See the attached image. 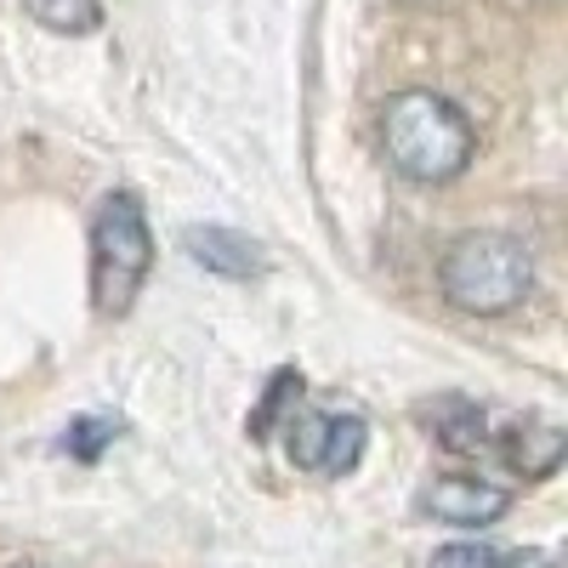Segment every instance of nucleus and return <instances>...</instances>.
<instances>
[{
	"label": "nucleus",
	"mask_w": 568,
	"mask_h": 568,
	"mask_svg": "<svg viewBox=\"0 0 568 568\" xmlns=\"http://www.w3.org/2000/svg\"><path fill=\"white\" fill-rule=\"evenodd\" d=\"M12 568H34V562H12Z\"/></svg>",
	"instance_id": "4468645a"
},
{
	"label": "nucleus",
	"mask_w": 568,
	"mask_h": 568,
	"mask_svg": "<svg viewBox=\"0 0 568 568\" xmlns=\"http://www.w3.org/2000/svg\"><path fill=\"white\" fill-rule=\"evenodd\" d=\"M382 149L409 182H449L471 160V125L449 98L433 91H398L382 109Z\"/></svg>",
	"instance_id": "f257e3e1"
},
{
	"label": "nucleus",
	"mask_w": 568,
	"mask_h": 568,
	"mask_svg": "<svg viewBox=\"0 0 568 568\" xmlns=\"http://www.w3.org/2000/svg\"><path fill=\"white\" fill-rule=\"evenodd\" d=\"M409 7H426V0H409Z\"/></svg>",
	"instance_id": "2eb2a0df"
},
{
	"label": "nucleus",
	"mask_w": 568,
	"mask_h": 568,
	"mask_svg": "<svg viewBox=\"0 0 568 568\" xmlns=\"http://www.w3.org/2000/svg\"><path fill=\"white\" fill-rule=\"evenodd\" d=\"M562 433L551 420H529V426H511L506 433V466L524 471V478H551L562 466Z\"/></svg>",
	"instance_id": "6e6552de"
},
{
	"label": "nucleus",
	"mask_w": 568,
	"mask_h": 568,
	"mask_svg": "<svg viewBox=\"0 0 568 568\" xmlns=\"http://www.w3.org/2000/svg\"><path fill=\"white\" fill-rule=\"evenodd\" d=\"M506 506H511L506 489H495L484 478H460V471L426 484V495H420V511L438 517V524H449V529H489V524L506 517Z\"/></svg>",
	"instance_id": "39448f33"
},
{
	"label": "nucleus",
	"mask_w": 568,
	"mask_h": 568,
	"mask_svg": "<svg viewBox=\"0 0 568 568\" xmlns=\"http://www.w3.org/2000/svg\"><path fill=\"white\" fill-rule=\"evenodd\" d=\"M415 415H420V426H426V433H433L444 449H455V455L484 449V409L471 404V398L444 393V398H426Z\"/></svg>",
	"instance_id": "0eeeda50"
},
{
	"label": "nucleus",
	"mask_w": 568,
	"mask_h": 568,
	"mask_svg": "<svg viewBox=\"0 0 568 568\" xmlns=\"http://www.w3.org/2000/svg\"><path fill=\"white\" fill-rule=\"evenodd\" d=\"M500 568H557V557H551V551H517V557H506Z\"/></svg>",
	"instance_id": "ddd939ff"
},
{
	"label": "nucleus",
	"mask_w": 568,
	"mask_h": 568,
	"mask_svg": "<svg viewBox=\"0 0 568 568\" xmlns=\"http://www.w3.org/2000/svg\"><path fill=\"white\" fill-rule=\"evenodd\" d=\"M433 568H500V557L478 540H460V546H444L433 551Z\"/></svg>",
	"instance_id": "f8f14e48"
},
{
	"label": "nucleus",
	"mask_w": 568,
	"mask_h": 568,
	"mask_svg": "<svg viewBox=\"0 0 568 568\" xmlns=\"http://www.w3.org/2000/svg\"><path fill=\"white\" fill-rule=\"evenodd\" d=\"M114 433L120 426L109 420V415H80L74 426H69V438H63V449L74 455V460H98L109 444H114Z\"/></svg>",
	"instance_id": "9d476101"
},
{
	"label": "nucleus",
	"mask_w": 568,
	"mask_h": 568,
	"mask_svg": "<svg viewBox=\"0 0 568 568\" xmlns=\"http://www.w3.org/2000/svg\"><path fill=\"white\" fill-rule=\"evenodd\" d=\"M23 12L40 29H52V34H91V29L103 23L98 0H23Z\"/></svg>",
	"instance_id": "1a4fd4ad"
},
{
	"label": "nucleus",
	"mask_w": 568,
	"mask_h": 568,
	"mask_svg": "<svg viewBox=\"0 0 568 568\" xmlns=\"http://www.w3.org/2000/svg\"><path fill=\"white\" fill-rule=\"evenodd\" d=\"M438 284H444V296L460 313L495 318V313H511L517 302L529 296L535 262H529V251L517 240H506V233H466V240H455L444 251Z\"/></svg>",
	"instance_id": "f03ea898"
},
{
	"label": "nucleus",
	"mask_w": 568,
	"mask_h": 568,
	"mask_svg": "<svg viewBox=\"0 0 568 568\" xmlns=\"http://www.w3.org/2000/svg\"><path fill=\"white\" fill-rule=\"evenodd\" d=\"M364 420L358 415H296L291 420V460L302 471H329V478H342V471H353L364 460Z\"/></svg>",
	"instance_id": "20e7f679"
},
{
	"label": "nucleus",
	"mask_w": 568,
	"mask_h": 568,
	"mask_svg": "<svg viewBox=\"0 0 568 568\" xmlns=\"http://www.w3.org/2000/svg\"><path fill=\"white\" fill-rule=\"evenodd\" d=\"M182 251L194 256L200 267H211V273H227V278H251V273H262V245L256 240H245V233H233V227H187L182 233Z\"/></svg>",
	"instance_id": "423d86ee"
},
{
	"label": "nucleus",
	"mask_w": 568,
	"mask_h": 568,
	"mask_svg": "<svg viewBox=\"0 0 568 568\" xmlns=\"http://www.w3.org/2000/svg\"><path fill=\"white\" fill-rule=\"evenodd\" d=\"M149 267H154V240L136 194H109L91 216V307L103 318H125Z\"/></svg>",
	"instance_id": "7ed1b4c3"
},
{
	"label": "nucleus",
	"mask_w": 568,
	"mask_h": 568,
	"mask_svg": "<svg viewBox=\"0 0 568 568\" xmlns=\"http://www.w3.org/2000/svg\"><path fill=\"white\" fill-rule=\"evenodd\" d=\"M291 393H302V375H296V369H278V375H273V387H267V398H262V409L251 415V438H267L273 415L284 409V398H291Z\"/></svg>",
	"instance_id": "9b49d317"
}]
</instances>
